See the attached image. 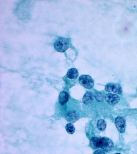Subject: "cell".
<instances>
[{"label": "cell", "mask_w": 137, "mask_h": 154, "mask_svg": "<svg viewBox=\"0 0 137 154\" xmlns=\"http://www.w3.org/2000/svg\"><path fill=\"white\" fill-rule=\"evenodd\" d=\"M54 46L57 51L64 52L69 48V42L67 38L61 37L56 40L54 43Z\"/></svg>", "instance_id": "1"}, {"label": "cell", "mask_w": 137, "mask_h": 154, "mask_svg": "<svg viewBox=\"0 0 137 154\" xmlns=\"http://www.w3.org/2000/svg\"><path fill=\"white\" fill-rule=\"evenodd\" d=\"M79 82L80 85L87 89H91L93 87L94 82L90 76L83 75L79 78Z\"/></svg>", "instance_id": "2"}, {"label": "cell", "mask_w": 137, "mask_h": 154, "mask_svg": "<svg viewBox=\"0 0 137 154\" xmlns=\"http://www.w3.org/2000/svg\"><path fill=\"white\" fill-rule=\"evenodd\" d=\"M114 144L112 141L107 137H104L101 138L100 148L103 151L109 152L113 150Z\"/></svg>", "instance_id": "3"}, {"label": "cell", "mask_w": 137, "mask_h": 154, "mask_svg": "<svg viewBox=\"0 0 137 154\" xmlns=\"http://www.w3.org/2000/svg\"><path fill=\"white\" fill-rule=\"evenodd\" d=\"M105 90L108 92H114L117 94H121L122 93V88L118 84L109 83L105 85Z\"/></svg>", "instance_id": "4"}, {"label": "cell", "mask_w": 137, "mask_h": 154, "mask_svg": "<svg viewBox=\"0 0 137 154\" xmlns=\"http://www.w3.org/2000/svg\"><path fill=\"white\" fill-rule=\"evenodd\" d=\"M115 124L119 132L123 133L125 132L126 128V120L125 118L121 116H118L115 119Z\"/></svg>", "instance_id": "5"}, {"label": "cell", "mask_w": 137, "mask_h": 154, "mask_svg": "<svg viewBox=\"0 0 137 154\" xmlns=\"http://www.w3.org/2000/svg\"><path fill=\"white\" fill-rule=\"evenodd\" d=\"M104 99L108 104L110 105L114 106L118 103L120 101V97L117 94L109 93L105 95Z\"/></svg>", "instance_id": "6"}, {"label": "cell", "mask_w": 137, "mask_h": 154, "mask_svg": "<svg viewBox=\"0 0 137 154\" xmlns=\"http://www.w3.org/2000/svg\"><path fill=\"white\" fill-rule=\"evenodd\" d=\"M79 118V114L74 110H70L67 112L65 116L66 120L71 123L77 121Z\"/></svg>", "instance_id": "7"}, {"label": "cell", "mask_w": 137, "mask_h": 154, "mask_svg": "<svg viewBox=\"0 0 137 154\" xmlns=\"http://www.w3.org/2000/svg\"><path fill=\"white\" fill-rule=\"evenodd\" d=\"M94 97L95 96L92 93L88 91L83 97V102L86 104H91L93 102Z\"/></svg>", "instance_id": "8"}, {"label": "cell", "mask_w": 137, "mask_h": 154, "mask_svg": "<svg viewBox=\"0 0 137 154\" xmlns=\"http://www.w3.org/2000/svg\"><path fill=\"white\" fill-rule=\"evenodd\" d=\"M69 98V95L67 92L62 91L60 93L59 96V101L61 105H64L68 102Z\"/></svg>", "instance_id": "9"}, {"label": "cell", "mask_w": 137, "mask_h": 154, "mask_svg": "<svg viewBox=\"0 0 137 154\" xmlns=\"http://www.w3.org/2000/svg\"><path fill=\"white\" fill-rule=\"evenodd\" d=\"M79 72L76 68H72L68 70L67 73V76L69 79H74L77 78Z\"/></svg>", "instance_id": "10"}, {"label": "cell", "mask_w": 137, "mask_h": 154, "mask_svg": "<svg viewBox=\"0 0 137 154\" xmlns=\"http://www.w3.org/2000/svg\"><path fill=\"white\" fill-rule=\"evenodd\" d=\"M101 138L97 137H93L90 140V144L91 146L95 149L100 147Z\"/></svg>", "instance_id": "11"}, {"label": "cell", "mask_w": 137, "mask_h": 154, "mask_svg": "<svg viewBox=\"0 0 137 154\" xmlns=\"http://www.w3.org/2000/svg\"><path fill=\"white\" fill-rule=\"evenodd\" d=\"M106 122L103 119L98 120L97 123V127L100 131H104L106 127Z\"/></svg>", "instance_id": "12"}, {"label": "cell", "mask_w": 137, "mask_h": 154, "mask_svg": "<svg viewBox=\"0 0 137 154\" xmlns=\"http://www.w3.org/2000/svg\"><path fill=\"white\" fill-rule=\"evenodd\" d=\"M66 129L70 134H73L75 132V128L72 123H68L66 126Z\"/></svg>", "instance_id": "13"}, {"label": "cell", "mask_w": 137, "mask_h": 154, "mask_svg": "<svg viewBox=\"0 0 137 154\" xmlns=\"http://www.w3.org/2000/svg\"><path fill=\"white\" fill-rule=\"evenodd\" d=\"M96 100L98 102H101L104 101V96L101 93H96L95 96Z\"/></svg>", "instance_id": "14"}, {"label": "cell", "mask_w": 137, "mask_h": 154, "mask_svg": "<svg viewBox=\"0 0 137 154\" xmlns=\"http://www.w3.org/2000/svg\"><path fill=\"white\" fill-rule=\"evenodd\" d=\"M94 154H105L104 152L101 150H98L95 151Z\"/></svg>", "instance_id": "15"}, {"label": "cell", "mask_w": 137, "mask_h": 154, "mask_svg": "<svg viewBox=\"0 0 137 154\" xmlns=\"http://www.w3.org/2000/svg\"><path fill=\"white\" fill-rule=\"evenodd\" d=\"M120 154V153H116V154Z\"/></svg>", "instance_id": "16"}]
</instances>
